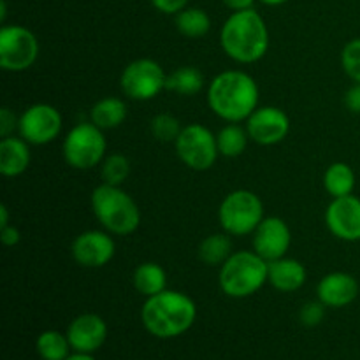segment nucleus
<instances>
[{
    "label": "nucleus",
    "mask_w": 360,
    "mask_h": 360,
    "mask_svg": "<svg viewBox=\"0 0 360 360\" xmlns=\"http://www.w3.org/2000/svg\"><path fill=\"white\" fill-rule=\"evenodd\" d=\"M269 262L255 252H236L220 266L218 285L232 299H245L257 294L267 283Z\"/></svg>",
    "instance_id": "5"
},
{
    "label": "nucleus",
    "mask_w": 360,
    "mask_h": 360,
    "mask_svg": "<svg viewBox=\"0 0 360 360\" xmlns=\"http://www.w3.org/2000/svg\"><path fill=\"white\" fill-rule=\"evenodd\" d=\"M130 174V162L125 155L112 153L102 164V179L105 185L120 186Z\"/></svg>",
    "instance_id": "28"
},
{
    "label": "nucleus",
    "mask_w": 360,
    "mask_h": 360,
    "mask_svg": "<svg viewBox=\"0 0 360 360\" xmlns=\"http://www.w3.org/2000/svg\"><path fill=\"white\" fill-rule=\"evenodd\" d=\"M91 211L102 227L116 236H129L139 229L141 211L136 200L120 186L105 185L91 192Z\"/></svg>",
    "instance_id": "4"
},
{
    "label": "nucleus",
    "mask_w": 360,
    "mask_h": 360,
    "mask_svg": "<svg viewBox=\"0 0 360 360\" xmlns=\"http://www.w3.org/2000/svg\"><path fill=\"white\" fill-rule=\"evenodd\" d=\"M116 245L115 239L102 231H86L74 239L70 246L72 259L79 264L81 267H104L115 257Z\"/></svg>",
    "instance_id": "15"
},
{
    "label": "nucleus",
    "mask_w": 360,
    "mask_h": 360,
    "mask_svg": "<svg viewBox=\"0 0 360 360\" xmlns=\"http://www.w3.org/2000/svg\"><path fill=\"white\" fill-rule=\"evenodd\" d=\"M18 130L28 144H35V146L49 144L60 136L62 115L55 105L39 102L25 109L23 115L20 116Z\"/></svg>",
    "instance_id": "11"
},
{
    "label": "nucleus",
    "mask_w": 360,
    "mask_h": 360,
    "mask_svg": "<svg viewBox=\"0 0 360 360\" xmlns=\"http://www.w3.org/2000/svg\"><path fill=\"white\" fill-rule=\"evenodd\" d=\"M341 65L352 81L360 83V37L345 44L341 51Z\"/></svg>",
    "instance_id": "30"
},
{
    "label": "nucleus",
    "mask_w": 360,
    "mask_h": 360,
    "mask_svg": "<svg viewBox=\"0 0 360 360\" xmlns=\"http://www.w3.org/2000/svg\"><path fill=\"white\" fill-rule=\"evenodd\" d=\"M153 4V7L157 11L164 14H178L179 11H183L185 7H188L190 0H150Z\"/></svg>",
    "instance_id": "33"
},
{
    "label": "nucleus",
    "mask_w": 360,
    "mask_h": 360,
    "mask_svg": "<svg viewBox=\"0 0 360 360\" xmlns=\"http://www.w3.org/2000/svg\"><path fill=\"white\" fill-rule=\"evenodd\" d=\"M221 2H224L231 11H245L252 9L255 0H221Z\"/></svg>",
    "instance_id": "36"
},
{
    "label": "nucleus",
    "mask_w": 360,
    "mask_h": 360,
    "mask_svg": "<svg viewBox=\"0 0 360 360\" xmlns=\"http://www.w3.org/2000/svg\"><path fill=\"white\" fill-rule=\"evenodd\" d=\"M65 334L74 352L94 354L108 340V326L102 316L95 313H83L69 323Z\"/></svg>",
    "instance_id": "16"
},
{
    "label": "nucleus",
    "mask_w": 360,
    "mask_h": 360,
    "mask_svg": "<svg viewBox=\"0 0 360 360\" xmlns=\"http://www.w3.org/2000/svg\"><path fill=\"white\" fill-rule=\"evenodd\" d=\"M65 360H97V359H95L91 354H79V352H74V354H70Z\"/></svg>",
    "instance_id": "38"
},
{
    "label": "nucleus",
    "mask_w": 360,
    "mask_h": 360,
    "mask_svg": "<svg viewBox=\"0 0 360 360\" xmlns=\"http://www.w3.org/2000/svg\"><path fill=\"white\" fill-rule=\"evenodd\" d=\"M323 186L333 199L352 195L355 188V172L345 162H334L323 174Z\"/></svg>",
    "instance_id": "22"
},
{
    "label": "nucleus",
    "mask_w": 360,
    "mask_h": 360,
    "mask_svg": "<svg viewBox=\"0 0 360 360\" xmlns=\"http://www.w3.org/2000/svg\"><path fill=\"white\" fill-rule=\"evenodd\" d=\"M20 239V231L14 225H7V227L0 229V241L4 243V246H16Z\"/></svg>",
    "instance_id": "35"
},
{
    "label": "nucleus",
    "mask_w": 360,
    "mask_h": 360,
    "mask_svg": "<svg viewBox=\"0 0 360 360\" xmlns=\"http://www.w3.org/2000/svg\"><path fill=\"white\" fill-rule=\"evenodd\" d=\"M204 86V76L197 67L185 65L176 69L174 72L167 76V84L165 90L172 91V94L183 95V97H192V95L199 94Z\"/></svg>",
    "instance_id": "23"
},
{
    "label": "nucleus",
    "mask_w": 360,
    "mask_h": 360,
    "mask_svg": "<svg viewBox=\"0 0 360 360\" xmlns=\"http://www.w3.org/2000/svg\"><path fill=\"white\" fill-rule=\"evenodd\" d=\"M39 56V41L21 25H4L0 30V67L7 72L30 69Z\"/></svg>",
    "instance_id": "9"
},
{
    "label": "nucleus",
    "mask_w": 360,
    "mask_h": 360,
    "mask_svg": "<svg viewBox=\"0 0 360 360\" xmlns=\"http://www.w3.org/2000/svg\"><path fill=\"white\" fill-rule=\"evenodd\" d=\"M330 234L347 243L360 241V199L355 195L333 199L326 211Z\"/></svg>",
    "instance_id": "14"
},
{
    "label": "nucleus",
    "mask_w": 360,
    "mask_h": 360,
    "mask_svg": "<svg viewBox=\"0 0 360 360\" xmlns=\"http://www.w3.org/2000/svg\"><path fill=\"white\" fill-rule=\"evenodd\" d=\"M105 137L102 129L94 123H77L69 130L62 144V153L67 164L77 171L97 167L105 155Z\"/></svg>",
    "instance_id": "7"
},
{
    "label": "nucleus",
    "mask_w": 360,
    "mask_h": 360,
    "mask_svg": "<svg viewBox=\"0 0 360 360\" xmlns=\"http://www.w3.org/2000/svg\"><path fill=\"white\" fill-rule=\"evenodd\" d=\"M18 123H20V118H16V115L9 108L0 109V136L2 139L9 137L14 129H18Z\"/></svg>",
    "instance_id": "32"
},
{
    "label": "nucleus",
    "mask_w": 360,
    "mask_h": 360,
    "mask_svg": "<svg viewBox=\"0 0 360 360\" xmlns=\"http://www.w3.org/2000/svg\"><path fill=\"white\" fill-rule=\"evenodd\" d=\"M207 104L218 118L239 123L248 120L259 105V86L243 70H224L207 88Z\"/></svg>",
    "instance_id": "2"
},
{
    "label": "nucleus",
    "mask_w": 360,
    "mask_h": 360,
    "mask_svg": "<svg viewBox=\"0 0 360 360\" xmlns=\"http://www.w3.org/2000/svg\"><path fill=\"white\" fill-rule=\"evenodd\" d=\"M246 132L253 143L260 146H273L281 143L290 132V120L287 112L274 105L257 108L246 120Z\"/></svg>",
    "instance_id": "12"
},
{
    "label": "nucleus",
    "mask_w": 360,
    "mask_h": 360,
    "mask_svg": "<svg viewBox=\"0 0 360 360\" xmlns=\"http://www.w3.org/2000/svg\"><path fill=\"white\" fill-rule=\"evenodd\" d=\"M129 109L127 104L118 97H105L95 102L90 111V122L97 125L98 129L109 130L116 129L125 122Z\"/></svg>",
    "instance_id": "20"
},
{
    "label": "nucleus",
    "mask_w": 360,
    "mask_h": 360,
    "mask_svg": "<svg viewBox=\"0 0 360 360\" xmlns=\"http://www.w3.org/2000/svg\"><path fill=\"white\" fill-rule=\"evenodd\" d=\"M174 148L179 160L193 171L211 169L220 155L217 136L200 123H190V125L183 127Z\"/></svg>",
    "instance_id": "8"
},
{
    "label": "nucleus",
    "mask_w": 360,
    "mask_h": 360,
    "mask_svg": "<svg viewBox=\"0 0 360 360\" xmlns=\"http://www.w3.org/2000/svg\"><path fill=\"white\" fill-rule=\"evenodd\" d=\"M232 255V241L225 234H211L199 246V259L206 266H221Z\"/></svg>",
    "instance_id": "26"
},
{
    "label": "nucleus",
    "mask_w": 360,
    "mask_h": 360,
    "mask_svg": "<svg viewBox=\"0 0 360 360\" xmlns=\"http://www.w3.org/2000/svg\"><path fill=\"white\" fill-rule=\"evenodd\" d=\"M326 308L327 306L320 301L306 302L304 306L299 311V320L304 327H316L322 323L323 316H326Z\"/></svg>",
    "instance_id": "31"
},
{
    "label": "nucleus",
    "mask_w": 360,
    "mask_h": 360,
    "mask_svg": "<svg viewBox=\"0 0 360 360\" xmlns=\"http://www.w3.org/2000/svg\"><path fill=\"white\" fill-rule=\"evenodd\" d=\"M306 267L302 266L299 260L295 259H278L269 262V273H267V281L273 285L276 290L285 292H295L306 283Z\"/></svg>",
    "instance_id": "18"
},
{
    "label": "nucleus",
    "mask_w": 360,
    "mask_h": 360,
    "mask_svg": "<svg viewBox=\"0 0 360 360\" xmlns=\"http://www.w3.org/2000/svg\"><path fill=\"white\" fill-rule=\"evenodd\" d=\"M290 229L278 217H266L253 232V252L266 262L283 259L290 248Z\"/></svg>",
    "instance_id": "13"
},
{
    "label": "nucleus",
    "mask_w": 360,
    "mask_h": 360,
    "mask_svg": "<svg viewBox=\"0 0 360 360\" xmlns=\"http://www.w3.org/2000/svg\"><path fill=\"white\" fill-rule=\"evenodd\" d=\"M248 132L243 127L231 123V125H225L224 129L218 132L217 136V144L220 155L227 158H236L239 155L245 153L246 146H248Z\"/></svg>",
    "instance_id": "27"
},
{
    "label": "nucleus",
    "mask_w": 360,
    "mask_h": 360,
    "mask_svg": "<svg viewBox=\"0 0 360 360\" xmlns=\"http://www.w3.org/2000/svg\"><path fill=\"white\" fill-rule=\"evenodd\" d=\"M220 46L238 63H255L269 49V30L255 9L234 11L220 30Z\"/></svg>",
    "instance_id": "3"
},
{
    "label": "nucleus",
    "mask_w": 360,
    "mask_h": 360,
    "mask_svg": "<svg viewBox=\"0 0 360 360\" xmlns=\"http://www.w3.org/2000/svg\"><path fill=\"white\" fill-rule=\"evenodd\" d=\"M167 74L162 65L151 58L134 60L123 69L120 77L122 91L134 101H151L165 90Z\"/></svg>",
    "instance_id": "10"
},
{
    "label": "nucleus",
    "mask_w": 360,
    "mask_h": 360,
    "mask_svg": "<svg viewBox=\"0 0 360 360\" xmlns=\"http://www.w3.org/2000/svg\"><path fill=\"white\" fill-rule=\"evenodd\" d=\"M176 28L188 39H200L210 32L211 18L200 7H185L176 14Z\"/></svg>",
    "instance_id": "24"
},
{
    "label": "nucleus",
    "mask_w": 360,
    "mask_h": 360,
    "mask_svg": "<svg viewBox=\"0 0 360 360\" xmlns=\"http://www.w3.org/2000/svg\"><path fill=\"white\" fill-rule=\"evenodd\" d=\"M6 0H2V2H0V21H6Z\"/></svg>",
    "instance_id": "40"
},
{
    "label": "nucleus",
    "mask_w": 360,
    "mask_h": 360,
    "mask_svg": "<svg viewBox=\"0 0 360 360\" xmlns=\"http://www.w3.org/2000/svg\"><path fill=\"white\" fill-rule=\"evenodd\" d=\"M9 224V211H7V206L6 204H2L0 206V229L2 227H7Z\"/></svg>",
    "instance_id": "37"
},
{
    "label": "nucleus",
    "mask_w": 360,
    "mask_h": 360,
    "mask_svg": "<svg viewBox=\"0 0 360 360\" xmlns=\"http://www.w3.org/2000/svg\"><path fill=\"white\" fill-rule=\"evenodd\" d=\"M262 200L252 190L239 188L229 193L218 207L221 229L231 236H248L264 220Z\"/></svg>",
    "instance_id": "6"
},
{
    "label": "nucleus",
    "mask_w": 360,
    "mask_h": 360,
    "mask_svg": "<svg viewBox=\"0 0 360 360\" xmlns=\"http://www.w3.org/2000/svg\"><path fill=\"white\" fill-rule=\"evenodd\" d=\"M35 350L42 360H65L70 355L72 347L67 334L58 333V330H44L37 336Z\"/></svg>",
    "instance_id": "25"
},
{
    "label": "nucleus",
    "mask_w": 360,
    "mask_h": 360,
    "mask_svg": "<svg viewBox=\"0 0 360 360\" xmlns=\"http://www.w3.org/2000/svg\"><path fill=\"white\" fill-rule=\"evenodd\" d=\"M197 306L192 297L178 290H164L146 297L141 308V322L151 336L172 340L195 323Z\"/></svg>",
    "instance_id": "1"
},
{
    "label": "nucleus",
    "mask_w": 360,
    "mask_h": 360,
    "mask_svg": "<svg viewBox=\"0 0 360 360\" xmlns=\"http://www.w3.org/2000/svg\"><path fill=\"white\" fill-rule=\"evenodd\" d=\"M30 165V148L23 137H4L0 141V172L6 178L23 174Z\"/></svg>",
    "instance_id": "19"
},
{
    "label": "nucleus",
    "mask_w": 360,
    "mask_h": 360,
    "mask_svg": "<svg viewBox=\"0 0 360 360\" xmlns=\"http://www.w3.org/2000/svg\"><path fill=\"white\" fill-rule=\"evenodd\" d=\"M260 2H262V4H266V6H271V7H274V6H281V4L288 2V0H260Z\"/></svg>",
    "instance_id": "39"
},
{
    "label": "nucleus",
    "mask_w": 360,
    "mask_h": 360,
    "mask_svg": "<svg viewBox=\"0 0 360 360\" xmlns=\"http://www.w3.org/2000/svg\"><path fill=\"white\" fill-rule=\"evenodd\" d=\"M359 295V281L352 274L330 273L323 276L316 285V297L327 308H345L352 304Z\"/></svg>",
    "instance_id": "17"
},
{
    "label": "nucleus",
    "mask_w": 360,
    "mask_h": 360,
    "mask_svg": "<svg viewBox=\"0 0 360 360\" xmlns=\"http://www.w3.org/2000/svg\"><path fill=\"white\" fill-rule=\"evenodd\" d=\"M150 129L155 139L160 141V143H176L183 127L176 116L169 115V112H160L151 120Z\"/></svg>",
    "instance_id": "29"
},
{
    "label": "nucleus",
    "mask_w": 360,
    "mask_h": 360,
    "mask_svg": "<svg viewBox=\"0 0 360 360\" xmlns=\"http://www.w3.org/2000/svg\"><path fill=\"white\" fill-rule=\"evenodd\" d=\"M345 105L350 112L360 115V83H355L345 94Z\"/></svg>",
    "instance_id": "34"
},
{
    "label": "nucleus",
    "mask_w": 360,
    "mask_h": 360,
    "mask_svg": "<svg viewBox=\"0 0 360 360\" xmlns=\"http://www.w3.org/2000/svg\"><path fill=\"white\" fill-rule=\"evenodd\" d=\"M134 287L144 297H151L167 290V274L164 267L155 262H144L134 271Z\"/></svg>",
    "instance_id": "21"
}]
</instances>
